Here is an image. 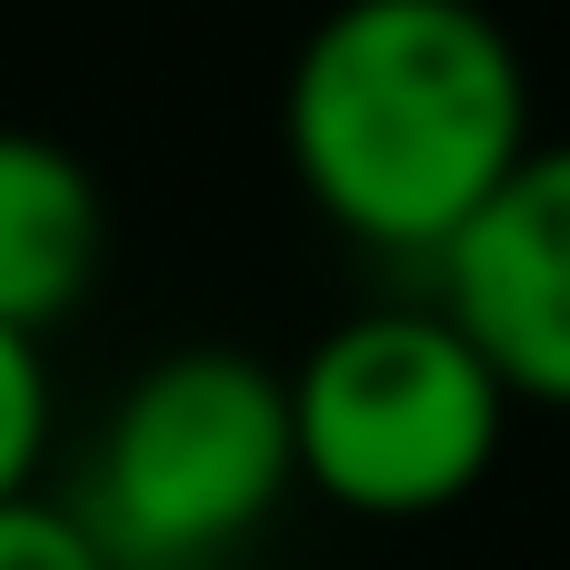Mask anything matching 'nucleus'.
Instances as JSON below:
<instances>
[{"mask_svg":"<svg viewBox=\"0 0 570 570\" xmlns=\"http://www.w3.org/2000/svg\"><path fill=\"white\" fill-rule=\"evenodd\" d=\"M281 130L341 230L421 261L541 140L531 60L491 0H331L291 50Z\"/></svg>","mask_w":570,"mask_h":570,"instance_id":"nucleus-1","label":"nucleus"},{"mask_svg":"<svg viewBox=\"0 0 570 570\" xmlns=\"http://www.w3.org/2000/svg\"><path fill=\"white\" fill-rule=\"evenodd\" d=\"M291 491V371L240 341H180L120 381L80 461L70 521L110 570H230Z\"/></svg>","mask_w":570,"mask_h":570,"instance_id":"nucleus-2","label":"nucleus"},{"mask_svg":"<svg viewBox=\"0 0 570 570\" xmlns=\"http://www.w3.org/2000/svg\"><path fill=\"white\" fill-rule=\"evenodd\" d=\"M511 431V381L451 301H361L291 361L301 481L371 521H421L481 491Z\"/></svg>","mask_w":570,"mask_h":570,"instance_id":"nucleus-3","label":"nucleus"},{"mask_svg":"<svg viewBox=\"0 0 570 570\" xmlns=\"http://www.w3.org/2000/svg\"><path fill=\"white\" fill-rule=\"evenodd\" d=\"M431 271H441L451 321L511 381V401L570 411V130L531 140L501 170V190L451 230Z\"/></svg>","mask_w":570,"mask_h":570,"instance_id":"nucleus-4","label":"nucleus"},{"mask_svg":"<svg viewBox=\"0 0 570 570\" xmlns=\"http://www.w3.org/2000/svg\"><path fill=\"white\" fill-rule=\"evenodd\" d=\"M100 261H110V190L90 150L40 120H0V321L40 341L60 311H80Z\"/></svg>","mask_w":570,"mask_h":570,"instance_id":"nucleus-5","label":"nucleus"},{"mask_svg":"<svg viewBox=\"0 0 570 570\" xmlns=\"http://www.w3.org/2000/svg\"><path fill=\"white\" fill-rule=\"evenodd\" d=\"M40 451H50V361H40L30 331L0 321V501L30 491Z\"/></svg>","mask_w":570,"mask_h":570,"instance_id":"nucleus-6","label":"nucleus"},{"mask_svg":"<svg viewBox=\"0 0 570 570\" xmlns=\"http://www.w3.org/2000/svg\"><path fill=\"white\" fill-rule=\"evenodd\" d=\"M0 570H110V561H100V541L70 521V501L20 491V501H0Z\"/></svg>","mask_w":570,"mask_h":570,"instance_id":"nucleus-7","label":"nucleus"}]
</instances>
